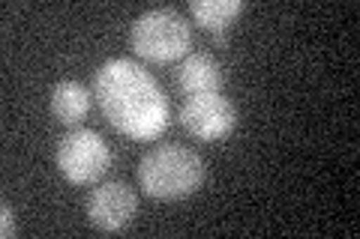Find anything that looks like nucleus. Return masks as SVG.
<instances>
[{
	"label": "nucleus",
	"instance_id": "nucleus-1",
	"mask_svg": "<svg viewBox=\"0 0 360 239\" xmlns=\"http://www.w3.org/2000/svg\"><path fill=\"white\" fill-rule=\"evenodd\" d=\"M94 96L120 135L153 141L168 126V99L141 63L111 57L94 75Z\"/></svg>",
	"mask_w": 360,
	"mask_h": 239
},
{
	"label": "nucleus",
	"instance_id": "nucleus-2",
	"mask_svg": "<svg viewBox=\"0 0 360 239\" xmlns=\"http://www.w3.org/2000/svg\"><path fill=\"white\" fill-rule=\"evenodd\" d=\"M205 162L195 150L180 144H162L144 153L139 162V186L153 200L193 198L205 183Z\"/></svg>",
	"mask_w": 360,
	"mask_h": 239
},
{
	"label": "nucleus",
	"instance_id": "nucleus-3",
	"mask_svg": "<svg viewBox=\"0 0 360 239\" xmlns=\"http://www.w3.org/2000/svg\"><path fill=\"white\" fill-rule=\"evenodd\" d=\"M129 45L132 51L144 57V60L168 63L177 60L189 51L193 45V30H189L186 18L172 6H156L141 13L132 21L129 30Z\"/></svg>",
	"mask_w": 360,
	"mask_h": 239
},
{
	"label": "nucleus",
	"instance_id": "nucleus-4",
	"mask_svg": "<svg viewBox=\"0 0 360 239\" xmlns=\"http://www.w3.org/2000/svg\"><path fill=\"white\" fill-rule=\"evenodd\" d=\"M58 170L66 183L87 186L96 183L111 165V150L103 141V135L94 129H70L58 141V153H54Z\"/></svg>",
	"mask_w": 360,
	"mask_h": 239
},
{
	"label": "nucleus",
	"instance_id": "nucleus-5",
	"mask_svg": "<svg viewBox=\"0 0 360 239\" xmlns=\"http://www.w3.org/2000/svg\"><path fill=\"white\" fill-rule=\"evenodd\" d=\"M180 126L198 141H222L238 126V108L222 93L186 96L180 108Z\"/></svg>",
	"mask_w": 360,
	"mask_h": 239
},
{
	"label": "nucleus",
	"instance_id": "nucleus-6",
	"mask_svg": "<svg viewBox=\"0 0 360 239\" xmlns=\"http://www.w3.org/2000/svg\"><path fill=\"white\" fill-rule=\"evenodd\" d=\"M87 219L96 231L105 233H120L127 231L129 221L135 219V210H139V198L135 191L120 183V179H108V183H99L94 191L87 195Z\"/></svg>",
	"mask_w": 360,
	"mask_h": 239
},
{
	"label": "nucleus",
	"instance_id": "nucleus-7",
	"mask_svg": "<svg viewBox=\"0 0 360 239\" xmlns=\"http://www.w3.org/2000/svg\"><path fill=\"white\" fill-rule=\"evenodd\" d=\"M174 84L184 90L186 96L219 93L222 84H225V72H222V66L213 54H189L177 66Z\"/></svg>",
	"mask_w": 360,
	"mask_h": 239
},
{
	"label": "nucleus",
	"instance_id": "nucleus-8",
	"mask_svg": "<svg viewBox=\"0 0 360 239\" xmlns=\"http://www.w3.org/2000/svg\"><path fill=\"white\" fill-rule=\"evenodd\" d=\"M189 13H193V18L201 27L213 33V42L225 45V30L243 13V4L240 0H193Z\"/></svg>",
	"mask_w": 360,
	"mask_h": 239
},
{
	"label": "nucleus",
	"instance_id": "nucleus-9",
	"mask_svg": "<svg viewBox=\"0 0 360 239\" xmlns=\"http://www.w3.org/2000/svg\"><path fill=\"white\" fill-rule=\"evenodd\" d=\"M90 111V93L82 81H58L51 87V114L63 126H75Z\"/></svg>",
	"mask_w": 360,
	"mask_h": 239
},
{
	"label": "nucleus",
	"instance_id": "nucleus-10",
	"mask_svg": "<svg viewBox=\"0 0 360 239\" xmlns=\"http://www.w3.org/2000/svg\"><path fill=\"white\" fill-rule=\"evenodd\" d=\"M0 236L9 239V236H15V212L9 203H4L0 207Z\"/></svg>",
	"mask_w": 360,
	"mask_h": 239
}]
</instances>
